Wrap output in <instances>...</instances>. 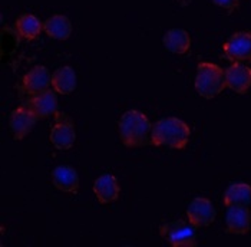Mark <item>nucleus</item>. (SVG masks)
I'll list each match as a JSON object with an SVG mask.
<instances>
[{
  "instance_id": "1",
  "label": "nucleus",
  "mask_w": 251,
  "mask_h": 247,
  "mask_svg": "<svg viewBox=\"0 0 251 247\" xmlns=\"http://www.w3.org/2000/svg\"><path fill=\"white\" fill-rule=\"evenodd\" d=\"M118 133L122 144L128 148L147 147L151 144L152 124L144 112L131 110L119 118Z\"/></svg>"
},
{
  "instance_id": "2",
  "label": "nucleus",
  "mask_w": 251,
  "mask_h": 247,
  "mask_svg": "<svg viewBox=\"0 0 251 247\" xmlns=\"http://www.w3.org/2000/svg\"><path fill=\"white\" fill-rule=\"evenodd\" d=\"M190 137L191 128L187 122L175 116L162 118L152 125L151 145L184 150L188 145Z\"/></svg>"
},
{
  "instance_id": "3",
  "label": "nucleus",
  "mask_w": 251,
  "mask_h": 247,
  "mask_svg": "<svg viewBox=\"0 0 251 247\" xmlns=\"http://www.w3.org/2000/svg\"><path fill=\"white\" fill-rule=\"evenodd\" d=\"M195 91L205 99H213L226 88V69L211 62H200L194 81Z\"/></svg>"
},
{
  "instance_id": "4",
  "label": "nucleus",
  "mask_w": 251,
  "mask_h": 247,
  "mask_svg": "<svg viewBox=\"0 0 251 247\" xmlns=\"http://www.w3.org/2000/svg\"><path fill=\"white\" fill-rule=\"evenodd\" d=\"M195 226L185 220H173L159 227V234L173 247H195L197 233Z\"/></svg>"
},
{
  "instance_id": "5",
  "label": "nucleus",
  "mask_w": 251,
  "mask_h": 247,
  "mask_svg": "<svg viewBox=\"0 0 251 247\" xmlns=\"http://www.w3.org/2000/svg\"><path fill=\"white\" fill-rule=\"evenodd\" d=\"M223 55L231 62H251V32H237L223 45Z\"/></svg>"
},
{
  "instance_id": "6",
  "label": "nucleus",
  "mask_w": 251,
  "mask_h": 247,
  "mask_svg": "<svg viewBox=\"0 0 251 247\" xmlns=\"http://www.w3.org/2000/svg\"><path fill=\"white\" fill-rule=\"evenodd\" d=\"M55 118H56V122L49 134L52 145L63 151L72 148L76 141V131H75L72 121H69L65 115L59 114V112L55 114Z\"/></svg>"
},
{
  "instance_id": "7",
  "label": "nucleus",
  "mask_w": 251,
  "mask_h": 247,
  "mask_svg": "<svg viewBox=\"0 0 251 247\" xmlns=\"http://www.w3.org/2000/svg\"><path fill=\"white\" fill-rule=\"evenodd\" d=\"M187 217H188V221L197 228L208 227L214 223L217 213H215L213 203L208 198L197 197L190 203L187 209Z\"/></svg>"
},
{
  "instance_id": "8",
  "label": "nucleus",
  "mask_w": 251,
  "mask_h": 247,
  "mask_svg": "<svg viewBox=\"0 0 251 247\" xmlns=\"http://www.w3.org/2000/svg\"><path fill=\"white\" fill-rule=\"evenodd\" d=\"M22 88L29 95H36L52 88V75L43 65L33 66L22 79Z\"/></svg>"
},
{
  "instance_id": "9",
  "label": "nucleus",
  "mask_w": 251,
  "mask_h": 247,
  "mask_svg": "<svg viewBox=\"0 0 251 247\" xmlns=\"http://www.w3.org/2000/svg\"><path fill=\"white\" fill-rule=\"evenodd\" d=\"M226 83L235 94L244 95L251 88V68L240 62H232L226 69Z\"/></svg>"
},
{
  "instance_id": "10",
  "label": "nucleus",
  "mask_w": 251,
  "mask_h": 247,
  "mask_svg": "<svg viewBox=\"0 0 251 247\" xmlns=\"http://www.w3.org/2000/svg\"><path fill=\"white\" fill-rule=\"evenodd\" d=\"M227 231L231 234H247L251 228V210L249 206H230L226 216Z\"/></svg>"
},
{
  "instance_id": "11",
  "label": "nucleus",
  "mask_w": 251,
  "mask_h": 247,
  "mask_svg": "<svg viewBox=\"0 0 251 247\" xmlns=\"http://www.w3.org/2000/svg\"><path fill=\"white\" fill-rule=\"evenodd\" d=\"M38 118L36 115L30 111L29 107H19L16 108L12 115H10V119H9V127H10V131L13 134L15 139H23L27 134L30 133L36 124Z\"/></svg>"
},
{
  "instance_id": "12",
  "label": "nucleus",
  "mask_w": 251,
  "mask_h": 247,
  "mask_svg": "<svg viewBox=\"0 0 251 247\" xmlns=\"http://www.w3.org/2000/svg\"><path fill=\"white\" fill-rule=\"evenodd\" d=\"M27 107L30 111L36 115L38 119H45L58 112V96L56 92L50 88L48 91H43L40 94L32 95L29 99Z\"/></svg>"
},
{
  "instance_id": "13",
  "label": "nucleus",
  "mask_w": 251,
  "mask_h": 247,
  "mask_svg": "<svg viewBox=\"0 0 251 247\" xmlns=\"http://www.w3.org/2000/svg\"><path fill=\"white\" fill-rule=\"evenodd\" d=\"M94 192L100 204H111L116 201L121 192L116 177L111 174H103L98 177L94 183Z\"/></svg>"
},
{
  "instance_id": "14",
  "label": "nucleus",
  "mask_w": 251,
  "mask_h": 247,
  "mask_svg": "<svg viewBox=\"0 0 251 247\" xmlns=\"http://www.w3.org/2000/svg\"><path fill=\"white\" fill-rule=\"evenodd\" d=\"M52 184L63 192L76 194L79 191V175L71 165H59L52 171Z\"/></svg>"
},
{
  "instance_id": "15",
  "label": "nucleus",
  "mask_w": 251,
  "mask_h": 247,
  "mask_svg": "<svg viewBox=\"0 0 251 247\" xmlns=\"http://www.w3.org/2000/svg\"><path fill=\"white\" fill-rule=\"evenodd\" d=\"M162 43L168 52L175 55H184L191 48V36L185 29L174 27L164 35Z\"/></svg>"
},
{
  "instance_id": "16",
  "label": "nucleus",
  "mask_w": 251,
  "mask_h": 247,
  "mask_svg": "<svg viewBox=\"0 0 251 247\" xmlns=\"http://www.w3.org/2000/svg\"><path fill=\"white\" fill-rule=\"evenodd\" d=\"M52 89L60 95H69L76 89V74L72 66H60L52 74Z\"/></svg>"
},
{
  "instance_id": "17",
  "label": "nucleus",
  "mask_w": 251,
  "mask_h": 247,
  "mask_svg": "<svg viewBox=\"0 0 251 247\" xmlns=\"http://www.w3.org/2000/svg\"><path fill=\"white\" fill-rule=\"evenodd\" d=\"M43 32L49 38L66 40L72 35V23L63 15H53L43 22Z\"/></svg>"
},
{
  "instance_id": "18",
  "label": "nucleus",
  "mask_w": 251,
  "mask_h": 247,
  "mask_svg": "<svg viewBox=\"0 0 251 247\" xmlns=\"http://www.w3.org/2000/svg\"><path fill=\"white\" fill-rule=\"evenodd\" d=\"M15 30H16V33L20 39L32 42V40L38 39L39 35L42 33L43 22H40L35 15L26 13V15H22L20 18L16 19Z\"/></svg>"
},
{
  "instance_id": "19",
  "label": "nucleus",
  "mask_w": 251,
  "mask_h": 247,
  "mask_svg": "<svg viewBox=\"0 0 251 247\" xmlns=\"http://www.w3.org/2000/svg\"><path fill=\"white\" fill-rule=\"evenodd\" d=\"M224 204L230 206H250L251 186L247 183H234L224 192Z\"/></svg>"
},
{
  "instance_id": "20",
  "label": "nucleus",
  "mask_w": 251,
  "mask_h": 247,
  "mask_svg": "<svg viewBox=\"0 0 251 247\" xmlns=\"http://www.w3.org/2000/svg\"><path fill=\"white\" fill-rule=\"evenodd\" d=\"M213 3L215 6L227 10L228 13H232L240 6V0H213Z\"/></svg>"
}]
</instances>
